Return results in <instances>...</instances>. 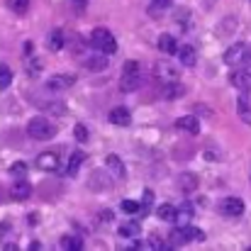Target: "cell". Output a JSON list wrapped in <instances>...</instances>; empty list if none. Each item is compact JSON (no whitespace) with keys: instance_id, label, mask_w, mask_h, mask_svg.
Returning a JSON list of instances; mask_svg holds the SVG:
<instances>
[{"instance_id":"cell-22","label":"cell","mask_w":251,"mask_h":251,"mask_svg":"<svg viewBox=\"0 0 251 251\" xmlns=\"http://www.w3.org/2000/svg\"><path fill=\"white\" fill-rule=\"evenodd\" d=\"M117 232H120V237H125V239H137V237H139V225H137V222H122Z\"/></svg>"},{"instance_id":"cell-11","label":"cell","mask_w":251,"mask_h":251,"mask_svg":"<svg viewBox=\"0 0 251 251\" xmlns=\"http://www.w3.org/2000/svg\"><path fill=\"white\" fill-rule=\"evenodd\" d=\"M107 120H110V125H115V127H127V125H132V112H129L125 105H120V107L110 110Z\"/></svg>"},{"instance_id":"cell-23","label":"cell","mask_w":251,"mask_h":251,"mask_svg":"<svg viewBox=\"0 0 251 251\" xmlns=\"http://www.w3.org/2000/svg\"><path fill=\"white\" fill-rule=\"evenodd\" d=\"M61 249L66 251H81L83 249V242H81V237H71V234H66V237H61Z\"/></svg>"},{"instance_id":"cell-26","label":"cell","mask_w":251,"mask_h":251,"mask_svg":"<svg viewBox=\"0 0 251 251\" xmlns=\"http://www.w3.org/2000/svg\"><path fill=\"white\" fill-rule=\"evenodd\" d=\"M120 207H122V212H127V215H142V205H139V200H129V198H125Z\"/></svg>"},{"instance_id":"cell-36","label":"cell","mask_w":251,"mask_h":251,"mask_svg":"<svg viewBox=\"0 0 251 251\" xmlns=\"http://www.w3.org/2000/svg\"><path fill=\"white\" fill-rule=\"evenodd\" d=\"M22 51H25V56H29V54L34 51V44H32V42H25V49H22Z\"/></svg>"},{"instance_id":"cell-18","label":"cell","mask_w":251,"mask_h":251,"mask_svg":"<svg viewBox=\"0 0 251 251\" xmlns=\"http://www.w3.org/2000/svg\"><path fill=\"white\" fill-rule=\"evenodd\" d=\"M237 110H239V117L251 125V100H249V95H247V90H242V95L237 100Z\"/></svg>"},{"instance_id":"cell-14","label":"cell","mask_w":251,"mask_h":251,"mask_svg":"<svg viewBox=\"0 0 251 251\" xmlns=\"http://www.w3.org/2000/svg\"><path fill=\"white\" fill-rule=\"evenodd\" d=\"M176 129L188 132V134H198V132H200V122H198L195 115H183V117L176 120Z\"/></svg>"},{"instance_id":"cell-31","label":"cell","mask_w":251,"mask_h":251,"mask_svg":"<svg viewBox=\"0 0 251 251\" xmlns=\"http://www.w3.org/2000/svg\"><path fill=\"white\" fill-rule=\"evenodd\" d=\"M10 176H15V178H25V176H27V164H25V161H15V164L10 166Z\"/></svg>"},{"instance_id":"cell-2","label":"cell","mask_w":251,"mask_h":251,"mask_svg":"<svg viewBox=\"0 0 251 251\" xmlns=\"http://www.w3.org/2000/svg\"><path fill=\"white\" fill-rule=\"evenodd\" d=\"M142 85V66L139 61H127L122 69V78H120V90L122 93H132Z\"/></svg>"},{"instance_id":"cell-28","label":"cell","mask_w":251,"mask_h":251,"mask_svg":"<svg viewBox=\"0 0 251 251\" xmlns=\"http://www.w3.org/2000/svg\"><path fill=\"white\" fill-rule=\"evenodd\" d=\"M7 7L15 12V15H25L29 10V0H7Z\"/></svg>"},{"instance_id":"cell-15","label":"cell","mask_w":251,"mask_h":251,"mask_svg":"<svg viewBox=\"0 0 251 251\" xmlns=\"http://www.w3.org/2000/svg\"><path fill=\"white\" fill-rule=\"evenodd\" d=\"M156 47H159V51H161V54H166V56H173V54H178V42H176V37H173V34H168V32L159 37Z\"/></svg>"},{"instance_id":"cell-5","label":"cell","mask_w":251,"mask_h":251,"mask_svg":"<svg viewBox=\"0 0 251 251\" xmlns=\"http://www.w3.org/2000/svg\"><path fill=\"white\" fill-rule=\"evenodd\" d=\"M247 56H249V47H247L244 42H237V44H232V47L225 51V64H227V66H244Z\"/></svg>"},{"instance_id":"cell-34","label":"cell","mask_w":251,"mask_h":251,"mask_svg":"<svg viewBox=\"0 0 251 251\" xmlns=\"http://www.w3.org/2000/svg\"><path fill=\"white\" fill-rule=\"evenodd\" d=\"M71 5H74V10H76L78 15H83L85 7H88V0H71Z\"/></svg>"},{"instance_id":"cell-32","label":"cell","mask_w":251,"mask_h":251,"mask_svg":"<svg viewBox=\"0 0 251 251\" xmlns=\"http://www.w3.org/2000/svg\"><path fill=\"white\" fill-rule=\"evenodd\" d=\"M176 20H178L180 29H188V27H190V12H188V10H178V12H176Z\"/></svg>"},{"instance_id":"cell-37","label":"cell","mask_w":251,"mask_h":251,"mask_svg":"<svg viewBox=\"0 0 251 251\" xmlns=\"http://www.w3.org/2000/svg\"><path fill=\"white\" fill-rule=\"evenodd\" d=\"M29 225H32V227H34V225H39V215H37V212H32V215H29Z\"/></svg>"},{"instance_id":"cell-24","label":"cell","mask_w":251,"mask_h":251,"mask_svg":"<svg viewBox=\"0 0 251 251\" xmlns=\"http://www.w3.org/2000/svg\"><path fill=\"white\" fill-rule=\"evenodd\" d=\"M85 66H88L90 71H105V66H107V56L98 51V56H90V59L85 61Z\"/></svg>"},{"instance_id":"cell-21","label":"cell","mask_w":251,"mask_h":251,"mask_svg":"<svg viewBox=\"0 0 251 251\" xmlns=\"http://www.w3.org/2000/svg\"><path fill=\"white\" fill-rule=\"evenodd\" d=\"M83 161H85L83 151H74V154H71V159H69V166H66V171H64V173H66V176H76Z\"/></svg>"},{"instance_id":"cell-27","label":"cell","mask_w":251,"mask_h":251,"mask_svg":"<svg viewBox=\"0 0 251 251\" xmlns=\"http://www.w3.org/2000/svg\"><path fill=\"white\" fill-rule=\"evenodd\" d=\"M10 85H12V71H10V66L0 64V90H7Z\"/></svg>"},{"instance_id":"cell-9","label":"cell","mask_w":251,"mask_h":251,"mask_svg":"<svg viewBox=\"0 0 251 251\" xmlns=\"http://www.w3.org/2000/svg\"><path fill=\"white\" fill-rule=\"evenodd\" d=\"M74 83H76V76H71V74H56V76H51L47 81V88L51 93H61V90H66L69 85H74Z\"/></svg>"},{"instance_id":"cell-25","label":"cell","mask_w":251,"mask_h":251,"mask_svg":"<svg viewBox=\"0 0 251 251\" xmlns=\"http://www.w3.org/2000/svg\"><path fill=\"white\" fill-rule=\"evenodd\" d=\"M49 49H51V51H61V49H64V32H61V29H54V32L49 34Z\"/></svg>"},{"instance_id":"cell-13","label":"cell","mask_w":251,"mask_h":251,"mask_svg":"<svg viewBox=\"0 0 251 251\" xmlns=\"http://www.w3.org/2000/svg\"><path fill=\"white\" fill-rule=\"evenodd\" d=\"M193 217H195L193 205H190V202H183L180 207H176L173 222H176V227H185V225H190V222H193Z\"/></svg>"},{"instance_id":"cell-10","label":"cell","mask_w":251,"mask_h":251,"mask_svg":"<svg viewBox=\"0 0 251 251\" xmlns=\"http://www.w3.org/2000/svg\"><path fill=\"white\" fill-rule=\"evenodd\" d=\"M229 83L234 85V88H239V90H251V66L247 69H237L232 76H229Z\"/></svg>"},{"instance_id":"cell-12","label":"cell","mask_w":251,"mask_h":251,"mask_svg":"<svg viewBox=\"0 0 251 251\" xmlns=\"http://www.w3.org/2000/svg\"><path fill=\"white\" fill-rule=\"evenodd\" d=\"M29 195H32V183H27L25 178H20V180H15V183L10 185V198H12V200L22 202V200H27Z\"/></svg>"},{"instance_id":"cell-1","label":"cell","mask_w":251,"mask_h":251,"mask_svg":"<svg viewBox=\"0 0 251 251\" xmlns=\"http://www.w3.org/2000/svg\"><path fill=\"white\" fill-rule=\"evenodd\" d=\"M90 47H93L95 51L105 54V56H112V54L117 51V39L112 37L110 29L98 27V29H93V34H90Z\"/></svg>"},{"instance_id":"cell-35","label":"cell","mask_w":251,"mask_h":251,"mask_svg":"<svg viewBox=\"0 0 251 251\" xmlns=\"http://www.w3.org/2000/svg\"><path fill=\"white\" fill-rule=\"evenodd\" d=\"M27 71H29V74H39V71H42V64H39V61L34 59V61H29V66H27Z\"/></svg>"},{"instance_id":"cell-6","label":"cell","mask_w":251,"mask_h":251,"mask_svg":"<svg viewBox=\"0 0 251 251\" xmlns=\"http://www.w3.org/2000/svg\"><path fill=\"white\" fill-rule=\"evenodd\" d=\"M154 76H156V81H161V83H171V81H178V78H180V71H178L176 66L166 64V61H159V64L154 66Z\"/></svg>"},{"instance_id":"cell-30","label":"cell","mask_w":251,"mask_h":251,"mask_svg":"<svg viewBox=\"0 0 251 251\" xmlns=\"http://www.w3.org/2000/svg\"><path fill=\"white\" fill-rule=\"evenodd\" d=\"M151 202H154V190L147 188V190H144V198H142V202H139V205H142V215H147V212L151 210Z\"/></svg>"},{"instance_id":"cell-33","label":"cell","mask_w":251,"mask_h":251,"mask_svg":"<svg viewBox=\"0 0 251 251\" xmlns=\"http://www.w3.org/2000/svg\"><path fill=\"white\" fill-rule=\"evenodd\" d=\"M74 137H76L81 144L88 142V129H85V125H74Z\"/></svg>"},{"instance_id":"cell-7","label":"cell","mask_w":251,"mask_h":251,"mask_svg":"<svg viewBox=\"0 0 251 251\" xmlns=\"http://www.w3.org/2000/svg\"><path fill=\"white\" fill-rule=\"evenodd\" d=\"M37 168L39 171H47V173H54V171H59V154L56 151H42L39 156H37Z\"/></svg>"},{"instance_id":"cell-38","label":"cell","mask_w":251,"mask_h":251,"mask_svg":"<svg viewBox=\"0 0 251 251\" xmlns=\"http://www.w3.org/2000/svg\"><path fill=\"white\" fill-rule=\"evenodd\" d=\"M42 249V244H39V242H32V244H29V251H39Z\"/></svg>"},{"instance_id":"cell-3","label":"cell","mask_w":251,"mask_h":251,"mask_svg":"<svg viewBox=\"0 0 251 251\" xmlns=\"http://www.w3.org/2000/svg\"><path fill=\"white\" fill-rule=\"evenodd\" d=\"M27 134L32 139H39V142H47L56 134V125L47 117H32L29 125H27Z\"/></svg>"},{"instance_id":"cell-29","label":"cell","mask_w":251,"mask_h":251,"mask_svg":"<svg viewBox=\"0 0 251 251\" xmlns=\"http://www.w3.org/2000/svg\"><path fill=\"white\" fill-rule=\"evenodd\" d=\"M156 215L164 220V222H173V215H176V207L171 205V202H164L159 210H156Z\"/></svg>"},{"instance_id":"cell-4","label":"cell","mask_w":251,"mask_h":251,"mask_svg":"<svg viewBox=\"0 0 251 251\" xmlns=\"http://www.w3.org/2000/svg\"><path fill=\"white\" fill-rule=\"evenodd\" d=\"M202 239H205V234H202L198 227H193V225L173 227V229H171V242H173L176 247H185V244H190V242H202Z\"/></svg>"},{"instance_id":"cell-16","label":"cell","mask_w":251,"mask_h":251,"mask_svg":"<svg viewBox=\"0 0 251 251\" xmlns=\"http://www.w3.org/2000/svg\"><path fill=\"white\" fill-rule=\"evenodd\" d=\"M178 188H180L183 193H193V190L198 188V176L190 173V171L180 173V176H178Z\"/></svg>"},{"instance_id":"cell-8","label":"cell","mask_w":251,"mask_h":251,"mask_svg":"<svg viewBox=\"0 0 251 251\" xmlns=\"http://www.w3.org/2000/svg\"><path fill=\"white\" fill-rule=\"evenodd\" d=\"M220 210L227 217H239V215H244V200L242 198H225L220 202Z\"/></svg>"},{"instance_id":"cell-20","label":"cell","mask_w":251,"mask_h":251,"mask_svg":"<svg viewBox=\"0 0 251 251\" xmlns=\"http://www.w3.org/2000/svg\"><path fill=\"white\" fill-rule=\"evenodd\" d=\"M164 98L166 100H176V98H180L183 93H185V85H180L178 81H171V83H164Z\"/></svg>"},{"instance_id":"cell-17","label":"cell","mask_w":251,"mask_h":251,"mask_svg":"<svg viewBox=\"0 0 251 251\" xmlns=\"http://www.w3.org/2000/svg\"><path fill=\"white\" fill-rule=\"evenodd\" d=\"M105 164H107V171H110L115 178H125V164H122V159H120L117 154H107Z\"/></svg>"},{"instance_id":"cell-19","label":"cell","mask_w":251,"mask_h":251,"mask_svg":"<svg viewBox=\"0 0 251 251\" xmlns=\"http://www.w3.org/2000/svg\"><path fill=\"white\" fill-rule=\"evenodd\" d=\"M178 54H180V64L183 66H195L198 64V51H195V47H180L178 49Z\"/></svg>"}]
</instances>
